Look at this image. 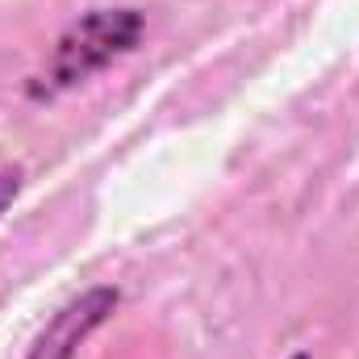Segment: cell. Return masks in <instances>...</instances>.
<instances>
[{"label": "cell", "mask_w": 359, "mask_h": 359, "mask_svg": "<svg viewBox=\"0 0 359 359\" xmlns=\"http://www.w3.org/2000/svg\"><path fill=\"white\" fill-rule=\"evenodd\" d=\"M142 29H147V21L138 8H92V13H84L80 21H72L59 34L55 50L46 59V72L29 84V96L50 100L59 92L84 84L88 76L104 72L113 59L130 55L138 46Z\"/></svg>", "instance_id": "cell-1"}, {"label": "cell", "mask_w": 359, "mask_h": 359, "mask_svg": "<svg viewBox=\"0 0 359 359\" xmlns=\"http://www.w3.org/2000/svg\"><path fill=\"white\" fill-rule=\"evenodd\" d=\"M117 305H121V292H117L113 284H96L88 292L72 297V301L42 326V334L34 339V347L25 351V359H76V351L88 343V334L100 330V326L113 318Z\"/></svg>", "instance_id": "cell-2"}, {"label": "cell", "mask_w": 359, "mask_h": 359, "mask_svg": "<svg viewBox=\"0 0 359 359\" xmlns=\"http://www.w3.org/2000/svg\"><path fill=\"white\" fill-rule=\"evenodd\" d=\"M21 180H25V172H21L17 163L0 168V217H4V213H8V205L17 201V192H21Z\"/></svg>", "instance_id": "cell-3"}, {"label": "cell", "mask_w": 359, "mask_h": 359, "mask_svg": "<svg viewBox=\"0 0 359 359\" xmlns=\"http://www.w3.org/2000/svg\"><path fill=\"white\" fill-rule=\"evenodd\" d=\"M288 359H309V355H305V351H297V355H288Z\"/></svg>", "instance_id": "cell-4"}]
</instances>
